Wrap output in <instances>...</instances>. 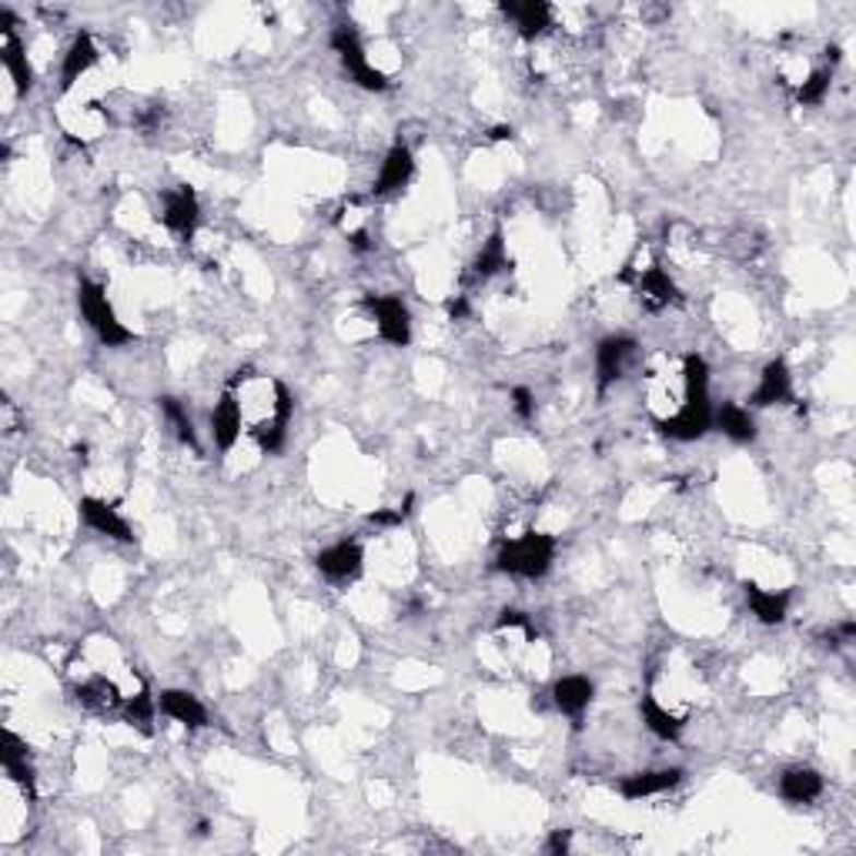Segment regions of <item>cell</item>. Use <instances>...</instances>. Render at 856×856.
Masks as SVG:
<instances>
[{
    "label": "cell",
    "instance_id": "cell-1",
    "mask_svg": "<svg viewBox=\"0 0 856 856\" xmlns=\"http://www.w3.org/2000/svg\"><path fill=\"white\" fill-rule=\"evenodd\" d=\"M653 425L676 442H696L713 428L710 365L703 355H656L642 379Z\"/></svg>",
    "mask_w": 856,
    "mask_h": 856
},
{
    "label": "cell",
    "instance_id": "cell-2",
    "mask_svg": "<svg viewBox=\"0 0 856 856\" xmlns=\"http://www.w3.org/2000/svg\"><path fill=\"white\" fill-rule=\"evenodd\" d=\"M74 700L94 713H124L138 692L147 689L141 673L128 663L111 635H91L74 650L68 663Z\"/></svg>",
    "mask_w": 856,
    "mask_h": 856
},
{
    "label": "cell",
    "instance_id": "cell-3",
    "mask_svg": "<svg viewBox=\"0 0 856 856\" xmlns=\"http://www.w3.org/2000/svg\"><path fill=\"white\" fill-rule=\"evenodd\" d=\"M228 392L238 402L245 432L251 436V442L264 452V455H278L285 449L288 439V425H292V392L285 389V382L272 379V374L261 371H235Z\"/></svg>",
    "mask_w": 856,
    "mask_h": 856
},
{
    "label": "cell",
    "instance_id": "cell-4",
    "mask_svg": "<svg viewBox=\"0 0 856 856\" xmlns=\"http://www.w3.org/2000/svg\"><path fill=\"white\" fill-rule=\"evenodd\" d=\"M556 559V539L546 532H522L512 535V539L502 543L499 556H496V569L515 579H543L552 569Z\"/></svg>",
    "mask_w": 856,
    "mask_h": 856
},
{
    "label": "cell",
    "instance_id": "cell-5",
    "mask_svg": "<svg viewBox=\"0 0 856 856\" xmlns=\"http://www.w3.org/2000/svg\"><path fill=\"white\" fill-rule=\"evenodd\" d=\"M78 308H81L84 321L91 325V332L97 335L100 345H107V348H124V345L134 342V332L118 318L111 298H107V292H104L97 282L81 278V285H78Z\"/></svg>",
    "mask_w": 856,
    "mask_h": 856
},
{
    "label": "cell",
    "instance_id": "cell-6",
    "mask_svg": "<svg viewBox=\"0 0 856 856\" xmlns=\"http://www.w3.org/2000/svg\"><path fill=\"white\" fill-rule=\"evenodd\" d=\"M332 50L338 54L342 68L348 71V78L358 87H365V91H389L392 81L368 61V50H365V44H361V37H358V31L352 24H338L332 31Z\"/></svg>",
    "mask_w": 856,
    "mask_h": 856
},
{
    "label": "cell",
    "instance_id": "cell-7",
    "mask_svg": "<svg viewBox=\"0 0 856 856\" xmlns=\"http://www.w3.org/2000/svg\"><path fill=\"white\" fill-rule=\"evenodd\" d=\"M619 282L632 285L639 305L650 308V311H663V308H669V305L679 301L676 282L669 278L666 268L656 264V261H646L642 268H639V264H626V272L619 275Z\"/></svg>",
    "mask_w": 856,
    "mask_h": 856
},
{
    "label": "cell",
    "instance_id": "cell-8",
    "mask_svg": "<svg viewBox=\"0 0 856 856\" xmlns=\"http://www.w3.org/2000/svg\"><path fill=\"white\" fill-rule=\"evenodd\" d=\"M365 308L374 321V332H379L382 342L405 348L412 342V314L408 305L399 295H368Z\"/></svg>",
    "mask_w": 856,
    "mask_h": 856
},
{
    "label": "cell",
    "instance_id": "cell-9",
    "mask_svg": "<svg viewBox=\"0 0 856 856\" xmlns=\"http://www.w3.org/2000/svg\"><path fill=\"white\" fill-rule=\"evenodd\" d=\"M198 222H201V204H198L194 188L178 185L160 194V225H165L175 238L191 241L198 231Z\"/></svg>",
    "mask_w": 856,
    "mask_h": 856
},
{
    "label": "cell",
    "instance_id": "cell-10",
    "mask_svg": "<svg viewBox=\"0 0 856 856\" xmlns=\"http://www.w3.org/2000/svg\"><path fill=\"white\" fill-rule=\"evenodd\" d=\"M0 34H4V40H0V61H4V71H8L14 91L27 94L34 87V68L27 61L21 37L14 34V14L8 8H0Z\"/></svg>",
    "mask_w": 856,
    "mask_h": 856
},
{
    "label": "cell",
    "instance_id": "cell-11",
    "mask_svg": "<svg viewBox=\"0 0 856 856\" xmlns=\"http://www.w3.org/2000/svg\"><path fill=\"white\" fill-rule=\"evenodd\" d=\"M635 338L632 335H609L599 342L596 348V385H599V395H606L622 374H626V365L632 361L635 355Z\"/></svg>",
    "mask_w": 856,
    "mask_h": 856
},
{
    "label": "cell",
    "instance_id": "cell-12",
    "mask_svg": "<svg viewBox=\"0 0 856 856\" xmlns=\"http://www.w3.org/2000/svg\"><path fill=\"white\" fill-rule=\"evenodd\" d=\"M58 121H61V128H64L68 138H74V141H94V138H100L104 128H107V111H104L97 100H87V97H84V100H64V104L58 107Z\"/></svg>",
    "mask_w": 856,
    "mask_h": 856
},
{
    "label": "cell",
    "instance_id": "cell-13",
    "mask_svg": "<svg viewBox=\"0 0 856 856\" xmlns=\"http://www.w3.org/2000/svg\"><path fill=\"white\" fill-rule=\"evenodd\" d=\"M81 519L87 528H94L97 535H104V539H115V543H134V528L131 522L111 506V502H104V499H94V496H84L81 506H78Z\"/></svg>",
    "mask_w": 856,
    "mask_h": 856
},
{
    "label": "cell",
    "instance_id": "cell-14",
    "mask_svg": "<svg viewBox=\"0 0 856 856\" xmlns=\"http://www.w3.org/2000/svg\"><path fill=\"white\" fill-rule=\"evenodd\" d=\"M314 566L329 582H352V579L361 575L365 552H361V546L355 539H342V543H335L329 549H321Z\"/></svg>",
    "mask_w": 856,
    "mask_h": 856
},
{
    "label": "cell",
    "instance_id": "cell-15",
    "mask_svg": "<svg viewBox=\"0 0 856 856\" xmlns=\"http://www.w3.org/2000/svg\"><path fill=\"white\" fill-rule=\"evenodd\" d=\"M499 11L515 24V31L525 40L543 37L552 27V17H556V11L549 4H543V0H509V4H502Z\"/></svg>",
    "mask_w": 856,
    "mask_h": 856
},
{
    "label": "cell",
    "instance_id": "cell-16",
    "mask_svg": "<svg viewBox=\"0 0 856 856\" xmlns=\"http://www.w3.org/2000/svg\"><path fill=\"white\" fill-rule=\"evenodd\" d=\"M97 58H100V50H97L94 37L87 31L74 34V40H71V47L64 54V64H61V91L71 94L78 87V81H84L91 74Z\"/></svg>",
    "mask_w": 856,
    "mask_h": 856
},
{
    "label": "cell",
    "instance_id": "cell-17",
    "mask_svg": "<svg viewBox=\"0 0 856 856\" xmlns=\"http://www.w3.org/2000/svg\"><path fill=\"white\" fill-rule=\"evenodd\" d=\"M593 696H596V686H593V679H585V676H562V679H556V686H552V703H556V710H559L562 716L575 720V723L585 716L588 706H593Z\"/></svg>",
    "mask_w": 856,
    "mask_h": 856
},
{
    "label": "cell",
    "instance_id": "cell-18",
    "mask_svg": "<svg viewBox=\"0 0 856 856\" xmlns=\"http://www.w3.org/2000/svg\"><path fill=\"white\" fill-rule=\"evenodd\" d=\"M793 399V374L786 368L783 358H773L763 374H760V382L753 389V395H749V405H757V408H770V405H783Z\"/></svg>",
    "mask_w": 856,
    "mask_h": 856
},
{
    "label": "cell",
    "instance_id": "cell-19",
    "mask_svg": "<svg viewBox=\"0 0 856 856\" xmlns=\"http://www.w3.org/2000/svg\"><path fill=\"white\" fill-rule=\"evenodd\" d=\"M157 710L165 713L168 720H175L185 729H201L207 726V710L201 706V700L188 689H165L157 696Z\"/></svg>",
    "mask_w": 856,
    "mask_h": 856
},
{
    "label": "cell",
    "instance_id": "cell-20",
    "mask_svg": "<svg viewBox=\"0 0 856 856\" xmlns=\"http://www.w3.org/2000/svg\"><path fill=\"white\" fill-rule=\"evenodd\" d=\"M412 175H415V157H412L408 144H395V147L385 154L382 168H379V178H374L371 191L379 194V198L395 194V191H402V188L412 181Z\"/></svg>",
    "mask_w": 856,
    "mask_h": 856
},
{
    "label": "cell",
    "instance_id": "cell-21",
    "mask_svg": "<svg viewBox=\"0 0 856 856\" xmlns=\"http://www.w3.org/2000/svg\"><path fill=\"white\" fill-rule=\"evenodd\" d=\"M245 432V421H241V412H238V402L235 395L225 389V395L214 402V412H211V439L222 452H231L238 445Z\"/></svg>",
    "mask_w": 856,
    "mask_h": 856
},
{
    "label": "cell",
    "instance_id": "cell-22",
    "mask_svg": "<svg viewBox=\"0 0 856 856\" xmlns=\"http://www.w3.org/2000/svg\"><path fill=\"white\" fill-rule=\"evenodd\" d=\"M682 770L679 766H666V770H646V773H632L619 783V793L626 799H646V796H659V793H669L682 783Z\"/></svg>",
    "mask_w": 856,
    "mask_h": 856
},
{
    "label": "cell",
    "instance_id": "cell-23",
    "mask_svg": "<svg viewBox=\"0 0 856 856\" xmlns=\"http://www.w3.org/2000/svg\"><path fill=\"white\" fill-rule=\"evenodd\" d=\"M713 428L736 442V445H746L757 439V418L746 405H736V402H723L720 408H713Z\"/></svg>",
    "mask_w": 856,
    "mask_h": 856
},
{
    "label": "cell",
    "instance_id": "cell-24",
    "mask_svg": "<svg viewBox=\"0 0 856 856\" xmlns=\"http://www.w3.org/2000/svg\"><path fill=\"white\" fill-rule=\"evenodd\" d=\"M746 603L763 626H780L789 613V593H776L757 582H746Z\"/></svg>",
    "mask_w": 856,
    "mask_h": 856
},
{
    "label": "cell",
    "instance_id": "cell-25",
    "mask_svg": "<svg viewBox=\"0 0 856 856\" xmlns=\"http://www.w3.org/2000/svg\"><path fill=\"white\" fill-rule=\"evenodd\" d=\"M639 716H642V723H646V729H650L656 739H663V742H676V739L682 736V726H686L682 716H676L673 710H666L659 700H653V696H642Z\"/></svg>",
    "mask_w": 856,
    "mask_h": 856
},
{
    "label": "cell",
    "instance_id": "cell-26",
    "mask_svg": "<svg viewBox=\"0 0 856 856\" xmlns=\"http://www.w3.org/2000/svg\"><path fill=\"white\" fill-rule=\"evenodd\" d=\"M823 793V776L810 766H793L780 776V796L786 802H813Z\"/></svg>",
    "mask_w": 856,
    "mask_h": 856
},
{
    "label": "cell",
    "instance_id": "cell-27",
    "mask_svg": "<svg viewBox=\"0 0 856 856\" xmlns=\"http://www.w3.org/2000/svg\"><path fill=\"white\" fill-rule=\"evenodd\" d=\"M0 760H4V773L24 786V789H34V766H31V757H27V746L21 742V736H14L11 729L4 733V749H0Z\"/></svg>",
    "mask_w": 856,
    "mask_h": 856
},
{
    "label": "cell",
    "instance_id": "cell-28",
    "mask_svg": "<svg viewBox=\"0 0 856 856\" xmlns=\"http://www.w3.org/2000/svg\"><path fill=\"white\" fill-rule=\"evenodd\" d=\"M509 264H512V261H509V254H506V235H502V231H492L489 241L482 245V251L475 254L472 272H475L478 278H492V275L506 272Z\"/></svg>",
    "mask_w": 856,
    "mask_h": 856
},
{
    "label": "cell",
    "instance_id": "cell-29",
    "mask_svg": "<svg viewBox=\"0 0 856 856\" xmlns=\"http://www.w3.org/2000/svg\"><path fill=\"white\" fill-rule=\"evenodd\" d=\"M157 405H160V412H165L168 425L175 428L178 442H181V445H191V449L198 452L201 445H198V432H194V418H191V412H188L178 399H171V395H168V399H160Z\"/></svg>",
    "mask_w": 856,
    "mask_h": 856
},
{
    "label": "cell",
    "instance_id": "cell-30",
    "mask_svg": "<svg viewBox=\"0 0 856 856\" xmlns=\"http://www.w3.org/2000/svg\"><path fill=\"white\" fill-rule=\"evenodd\" d=\"M830 84H833V68H830V64H827V68H817V71H810L807 78L799 81V87H796V100H799V104H807V107H817V104L827 100Z\"/></svg>",
    "mask_w": 856,
    "mask_h": 856
},
{
    "label": "cell",
    "instance_id": "cell-31",
    "mask_svg": "<svg viewBox=\"0 0 856 856\" xmlns=\"http://www.w3.org/2000/svg\"><path fill=\"white\" fill-rule=\"evenodd\" d=\"M512 408H515V415L522 418V421H532L535 418V395L528 392V389H512Z\"/></svg>",
    "mask_w": 856,
    "mask_h": 856
},
{
    "label": "cell",
    "instance_id": "cell-32",
    "mask_svg": "<svg viewBox=\"0 0 856 856\" xmlns=\"http://www.w3.org/2000/svg\"><path fill=\"white\" fill-rule=\"evenodd\" d=\"M405 515H408V509H382V512H371L368 515V522L371 525H379V528H395V525H402L405 522Z\"/></svg>",
    "mask_w": 856,
    "mask_h": 856
},
{
    "label": "cell",
    "instance_id": "cell-33",
    "mask_svg": "<svg viewBox=\"0 0 856 856\" xmlns=\"http://www.w3.org/2000/svg\"><path fill=\"white\" fill-rule=\"evenodd\" d=\"M445 311H449V314L459 321V318H465V314H468V301H465L462 295H459V298H449V301H445Z\"/></svg>",
    "mask_w": 856,
    "mask_h": 856
},
{
    "label": "cell",
    "instance_id": "cell-34",
    "mask_svg": "<svg viewBox=\"0 0 856 856\" xmlns=\"http://www.w3.org/2000/svg\"><path fill=\"white\" fill-rule=\"evenodd\" d=\"M549 849H552V853H566V849H569V833H556V836L549 840Z\"/></svg>",
    "mask_w": 856,
    "mask_h": 856
},
{
    "label": "cell",
    "instance_id": "cell-35",
    "mask_svg": "<svg viewBox=\"0 0 856 856\" xmlns=\"http://www.w3.org/2000/svg\"><path fill=\"white\" fill-rule=\"evenodd\" d=\"M492 141H509L512 138V128H506V124H499V128H492V134H489Z\"/></svg>",
    "mask_w": 856,
    "mask_h": 856
}]
</instances>
